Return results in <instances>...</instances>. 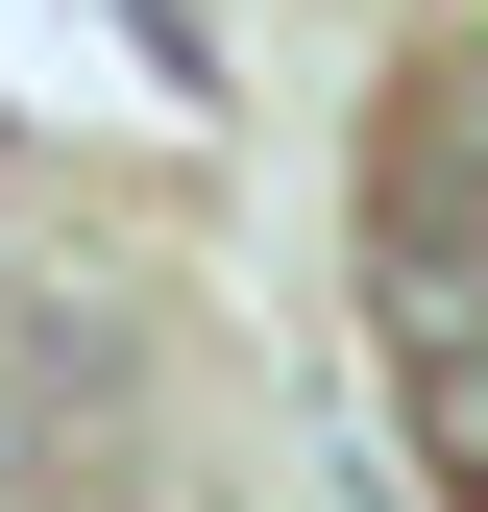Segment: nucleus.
<instances>
[{
  "label": "nucleus",
  "mask_w": 488,
  "mask_h": 512,
  "mask_svg": "<svg viewBox=\"0 0 488 512\" xmlns=\"http://www.w3.org/2000/svg\"><path fill=\"white\" fill-rule=\"evenodd\" d=\"M391 269H415V317L488 293V49H440L391 98Z\"/></svg>",
  "instance_id": "obj_1"
},
{
  "label": "nucleus",
  "mask_w": 488,
  "mask_h": 512,
  "mask_svg": "<svg viewBox=\"0 0 488 512\" xmlns=\"http://www.w3.org/2000/svg\"><path fill=\"white\" fill-rule=\"evenodd\" d=\"M415 439H440V488H488V342H440V366H415Z\"/></svg>",
  "instance_id": "obj_2"
}]
</instances>
